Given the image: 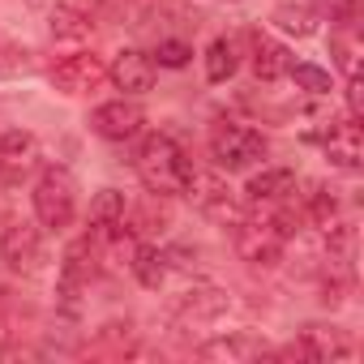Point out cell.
Segmentation results:
<instances>
[{
    "instance_id": "cell-1",
    "label": "cell",
    "mask_w": 364,
    "mask_h": 364,
    "mask_svg": "<svg viewBox=\"0 0 364 364\" xmlns=\"http://www.w3.org/2000/svg\"><path fill=\"white\" fill-rule=\"evenodd\" d=\"M133 167H137V180H141L150 193H159V198L185 193L189 180H193V163H189L185 146H180L176 137H167V133H150L137 146Z\"/></svg>"
},
{
    "instance_id": "cell-2",
    "label": "cell",
    "mask_w": 364,
    "mask_h": 364,
    "mask_svg": "<svg viewBox=\"0 0 364 364\" xmlns=\"http://www.w3.org/2000/svg\"><path fill=\"white\" fill-rule=\"evenodd\" d=\"M31 198H35V219H39V228L60 232V228H69L73 215H77V185H73V176L60 171V167H48V171L39 176V185H35Z\"/></svg>"
},
{
    "instance_id": "cell-3",
    "label": "cell",
    "mask_w": 364,
    "mask_h": 364,
    "mask_svg": "<svg viewBox=\"0 0 364 364\" xmlns=\"http://www.w3.org/2000/svg\"><path fill=\"white\" fill-rule=\"evenodd\" d=\"M210 159L223 171H245V167H253V163L266 159V137L257 129H249V124L223 120V124L210 129Z\"/></svg>"
},
{
    "instance_id": "cell-4",
    "label": "cell",
    "mask_w": 364,
    "mask_h": 364,
    "mask_svg": "<svg viewBox=\"0 0 364 364\" xmlns=\"http://www.w3.org/2000/svg\"><path fill=\"white\" fill-rule=\"evenodd\" d=\"M287 249V232L274 219H236V253L249 266H279Z\"/></svg>"
},
{
    "instance_id": "cell-5",
    "label": "cell",
    "mask_w": 364,
    "mask_h": 364,
    "mask_svg": "<svg viewBox=\"0 0 364 364\" xmlns=\"http://www.w3.org/2000/svg\"><path fill=\"white\" fill-rule=\"evenodd\" d=\"M0 262L18 274H35L43 266V232L35 223H9L0 232Z\"/></svg>"
},
{
    "instance_id": "cell-6",
    "label": "cell",
    "mask_w": 364,
    "mask_h": 364,
    "mask_svg": "<svg viewBox=\"0 0 364 364\" xmlns=\"http://www.w3.org/2000/svg\"><path fill=\"white\" fill-rule=\"evenodd\" d=\"M48 77H52V86H56L60 95H86V90H95V86L107 77V65H103V56H95V52H73V56H60V60L48 69Z\"/></svg>"
},
{
    "instance_id": "cell-7",
    "label": "cell",
    "mask_w": 364,
    "mask_h": 364,
    "mask_svg": "<svg viewBox=\"0 0 364 364\" xmlns=\"http://www.w3.org/2000/svg\"><path fill=\"white\" fill-rule=\"evenodd\" d=\"M141 124H146V112L137 103H129V99H112V103L90 112V129L99 137H107V141H129V137L141 133Z\"/></svg>"
},
{
    "instance_id": "cell-8",
    "label": "cell",
    "mask_w": 364,
    "mask_h": 364,
    "mask_svg": "<svg viewBox=\"0 0 364 364\" xmlns=\"http://www.w3.org/2000/svg\"><path fill=\"white\" fill-rule=\"evenodd\" d=\"M326 159L343 171H355L364 163V129H360V116H347V120H334L326 129Z\"/></svg>"
},
{
    "instance_id": "cell-9",
    "label": "cell",
    "mask_w": 364,
    "mask_h": 364,
    "mask_svg": "<svg viewBox=\"0 0 364 364\" xmlns=\"http://www.w3.org/2000/svg\"><path fill=\"white\" fill-rule=\"evenodd\" d=\"M185 193L198 202L202 215H210V219H219V223H236V219H240V206H236L232 189H223L219 176H198V171H193V180H189Z\"/></svg>"
},
{
    "instance_id": "cell-10",
    "label": "cell",
    "mask_w": 364,
    "mask_h": 364,
    "mask_svg": "<svg viewBox=\"0 0 364 364\" xmlns=\"http://www.w3.org/2000/svg\"><path fill=\"white\" fill-rule=\"evenodd\" d=\"M39 163V137L26 129L0 133V180H22Z\"/></svg>"
},
{
    "instance_id": "cell-11",
    "label": "cell",
    "mask_w": 364,
    "mask_h": 364,
    "mask_svg": "<svg viewBox=\"0 0 364 364\" xmlns=\"http://www.w3.org/2000/svg\"><path fill=\"white\" fill-rule=\"evenodd\" d=\"M107 77H112L116 90H124V95H146V90L154 86V60H150L146 52H137V48H124V52L112 60Z\"/></svg>"
},
{
    "instance_id": "cell-12",
    "label": "cell",
    "mask_w": 364,
    "mask_h": 364,
    "mask_svg": "<svg viewBox=\"0 0 364 364\" xmlns=\"http://www.w3.org/2000/svg\"><path fill=\"white\" fill-rule=\"evenodd\" d=\"M291 351L304 355V360H351L355 355V347L334 326H304V334H300V343Z\"/></svg>"
},
{
    "instance_id": "cell-13",
    "label": "cell",
    "mask_w": 364,
    "mask_h": 364,
    "mask_svg": "<svg viewBox=\"0 0 364 364\" xmlns=\"http://www.w3.org/2000/svg\"><path fill=\"white\" fill-rule=\"evenodd\" d=\"M287 193H296V171L291 167H266V171H257L245 185V202H253V206L283 202Z\"/></svg>"
},
{
    "instance_id": "cell-14",
    "label": "cell",
    "mask_w": 364,
    "mask_h": 364,
    "mask_svg": "<svg viewBox=\"0 0 364 364\" xmlns=\"http://www.w3.org/2000/svg\"><path fill=\"white\" fill-rule=\"evenodd\" d=\"M249 60H253V77H257V82H266V86H270V82H279V77H287V69H291L287 48H283V43H274V39H270V35H262V31L253 35V56H249Z\"/></svg>"
},
{
    "instance_id": "cell-15",
    "label": "cell",
    "mask_w": 364,
    "mask_h": 364,
    "mask_svg": "<svg viewBox=\"0 0 364 364\" xmlns=\"http://www.w3.org/2000/svg\"><path fill=\"white\" fill-rule=\"evenodd\" d=\"M124 210H129V202H124L120 189L95 193V202H90V236H112V232H120Z\"/></svg>"
},
{
    "instance_id": "cell-16",
    "label": "cell",
    "mask_w": 364,
    "mask_h": 364,
    "mask_svg": "<svg viewBox=\"0 0 364 364\" xmlns=\"http://www.w3.org/2000/svg\"><path fill=\"white\" fill-rule=\"evenodd\" d=\"M48 31H52V39H60V43H82V39L95 35V18H90L86 9H77V5H56Z\"/></svg>"
},
{
    "instance_id": "cell-17",
    "label": "cell",
    "mask_w": 364,
    "mask_h": 364,
    "mask_svg": "<svg viewBox=\"0 0 364 364\" xmlns=\"http://www.w3.org/2000/svg\"><path fill=\"white\" fill-rule=\"evenodd\" d=\"M198 355H202V360H228V364H236V360H257V355H266V347H262L257 338H249V334H228V338L202 343Z\"/></svg>"
},
{
    "instance_id": "cell-18",
    "label": "cell",
    "mask_w": 364,
    "mask_h": 364,
    "mask_svg": "<svg viewBox=\"0 0 364 364\" xmlns=\"http://www.w3.org/2000/svg\"><path fill=\"white\" fill-rule=\"evenodd\" d=\"M223 313H228V291H219V287L189 291V300L180 304V317H185V321H193V326H202V321H215V317H223Z\"/></svg>"
},
{
    "instance_id": "cell-19",
    "label": "cell",
    "mask_w": 364,
    "mask_h": 364,
    "mask_svg": "<svg viewBox=\"0 0 364 364\" xmlns=\"http://www.w3.org/2000/svg\"><path fill=\"white\" fill-rule=\"evenodd\" d=\"M133 274H137V283L141 287H163V279H167V253L163 249H154V245H141L137 253H133Z\"/></svg>"
},
{
    "instance_id": "cell-20",
    "label": "cell",
    "mask_w": 364,
    "mask_h": 364,
    "mask_svg": "<svg viewBox=\"0 0 364 364\" xmlns=\"http://www.w3.org/2000/svg\"><path fill=\"white\" fill-rule=\"evenodd\" d=\"M270 22H274L283 35H296V39H309V35H317V14H313L309 5H279Z\"/></svg>"
},
{
    "instance_id": "cell-21",
    "label": "cell",
    "mask_w": 364,
    "mask_h": 364,
    "mask_svg": "<svg viewBox=\"0 0 364 364\" xmlns=\"http://www.w3.org/2000/svg\"><path fill=\"white\" fill-rule=\"evenodd\" d=\"M236 65H240L236 43H232V39H215L210 52H206V77H210V82H228V77L236 73Z\"/></svg>"
},
{
    "instance_id": "cell-22",
    "label": "cell",
    "mask_w": 364,
    "mask_h": 364,
    "mask_svg": "<svg viewBox=\"0 0 364 364\" xmlns=\"http://www.w3.org/2000/svg\"><path fill=\"white\" fill-rule=\"evenodd\" d=\"M287 77H291L300 90H309V95H330V73L317 69V65H304V60H300V65L287 69Z\"/></svg>"
},
{
    "instance_id": "cell-23",
    "label": "cell",
    "mask_w": 364,
    "mask_h": 364,
    "mask_svg": "<svg viewBox=\"0 0 364 364\" xmlns=\"http://www.w3.org/2000/svg\"><path fill=\"white\" fill-rule=\"evenodd\" d=\"M150 60H159L163 69H185V65L193 60V48H189V43H180V39H159V48H154Z\"/></svg>"
},
{
    "instance_id": "cell-24",
    "label": "cell",
    "mask_w": 364,
    "mask_h": 364,
    "mask_svg": "<svg viewBox=\"0 0 364 364\" xmlns=\"http://www.w3.org/2000/svg\"><path fill=\"white\" fill-rule=\"evenodd\" d=\"M334 198L321 189V185H313V193H304V215L317 223V228H330V219H334Z\"/></svg>"
},
{
    "instance_id": "cell-25",
    "label": "cell",
    "mask_w": 364,
    "mask_h": 364,
    "mask_svg": "<svg viewBox=\"0 0 364 364\" xmlns=\"http://www.w3.org/2000/svg\"><path fill=\"white\" fill-rule=\"evenodd\" d=\"M26 69H31L26 52H18V48H5V43H0V77H9V73H26Z\"/></svg>"
},
{
    "instance_id": "cell-26",
    "label": "cell",
    "mask_w": 364,
    "mask_h": 364,
    "mask_svg": "<svg viewBox=\"0 0 364 364\" xmlns=\"http://www.w3.org/2000/svg\"><path fill=\"white\" fill-rule=\"evenodd\" d=\"M347 103H351V116H360V112H364V86H360V77H355V73L347 77Z\"/></svg>"
},
{
    "instance_id": "cell-27",
    "label": "cell",
    "mask_w": 364,
    "mask_h": 364,
    "mask_svg": "<svg viewBox=\"0 0 364 364\" xmlns=\"http://www.w3.org/2000/svg\"><path fill=\"white\" fill-rule=\"evenodd\" d=\"M317 5H326V9H330V18H343V22L355 14V0H317Z\"/></svg>"
},
{
    "instance_id": "cell-28",
    "label": "cell",
    "mask_w": 364,
    "mask_h": 364,
    "mask_svg": "<svg viewBox=\"0 0 364 364\" xmlns=\"http://www.w3.org/2000/svg\"><path fill=\"white\" fill-rule=\"evenodd\" d=\"M35 5H43V0H35Z\"/></svg>"
}]
</instances>
